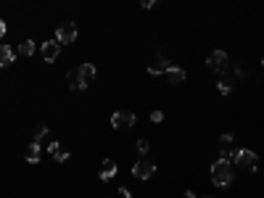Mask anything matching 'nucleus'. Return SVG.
I'll return each instance as SVG.
<instances>
[{"mask_svg":"<svg viewBox=\"0 0 264 198\" xmlns=\"http://www.w3.org/2000/svg\"><path fill=\"white\" fill-rule=\"evenodd\" d=\"M235 172H233V164L227 159H217L212 164V182L217 185V188H227V185L233 182Z\"/></svg>","mask_w":264,"mask_h":198,"instance_id":"nucleus-1","label":"nucleus"},{"mask_svg":"<svg viewBox=\"0 0 264 198\" xmlns=\"http://www.w3.org/2000/svg\"><path fill=\"white\" fill-rule=\"evenodd\" d=\"M235 164H238L240 172H256L259 169V156L248 148H240V151H235Z\"/></svg>","mask_w":264,"mask_h":198,"instance_id":"nucleus-2","label":"nucleus"},{"mask_svg":"<svg viewBox=\"0 0 264 198\" xmlns=\"http://www.w3.org/2000/svg\"><path fill=\"white\" fill-rule=\"evenodd\" d=\"M153 172H156V164H153L151 159H145V156L137 161V164H132V174H135L137 180H148V177H153Z\"/></svg>","mask_w":264,"mask_h":198,"instance_id":"nucleus-3","label":"nucleus"},{"mask_svg":"<svg viewBox=\"0 0 264 198\" xmlns=\"http://www.w3.org/2000/svg\"><path fill=\"white\" fill-rule=\"evenodd\" d=\"M56 40H59L61 45H69L77 40V24H72V21H64V24L56 29Z\"/></svg>","mask_w":264,"mask_h":198,"instance_id":"nucleus-4","label":"nucleus"},{"mask_svg":"<svg viewBox=\"0 0 264 198\" xmlns=\"http://www.w3.org/2000/svg\"><path fill=\"white\" fill-rule=\"evenodd\" d=\"M132 124H135V114L132 111H117L111 116V127H114V130H130Z\"/></svg>","mask_w":264,"mask_h":198,"instance_id":"nucleus-5","label":"nucleus"},{"mask_svg":"<svg viewBox=\"0 0 264 198\" xmlns=\"http://www.w3.org/2000/svg\"><path fill=\"white\" fill-rule=\"evenodd\" d=\"M206 66H209L212 72H225L227 69V53L225 51H214L209 58H206Z\"/></svg>","mask_w":264,"mask_h":198,"instance_id":"nucleus-6","label":"nucleus"},{"mask_svg":"<svg viewBox=\"0 0 264 198\" xmlns=\"http://www.w3.org/2000/svg\"><path fill=\"white\" fill-rule=\"evenodd\" d=\"M59 53H61V42L59 40H48V42L42 45V58L48 64H53L56 58H59Z\"/></svg>","mask_w":264,"mask_h":198,"instance_id":"nucleus-7","label":"nucleus"},{"mask_svg":"<svg viewBox=\"0 0 264 198\" xmlns=\"http://www.w3.org/2000/svg\"><path fill=\"white\" fill-rule=\"evenodd\" d=\"M240 74H243V72H240V69H233V72H230V74H225V77L220 79V92H222V95H227V92H230V90H233V85H235V79H238Z\"/></svg>","mask_w":264,"mask_h":198,"instance_id":"nucleus-8","label":"nucleus"},{"mask_svg":"<svg viewBox=\"0 0 264 198\" xmlns=\"http://www.w3.org/2000/svg\"><path fill=\"white\" fill-rule=\"evenodd\" d=\"M77 74H79V79H82V85L87 87V85L95 79V66H93V64H79V66H77Z\"/></svg>","mask_w":264,"mask_h":198,"instance_id":"nucleus-9","label":"nucleus"},{"mask_svg":"<svg viewBox=\"0 0 264 198\" xmlns=\"http://www.w3.org/2000/svg\"><path fill=\"white\" fill-rule=\"evenodd\" d=\"M167 69H169V61H167V58L162 56V53H159L156 58H153V64L151 66H148V74H167Z\"/></svg>","mask_w":264,"mask_h":198,"instance_id":"nucleus-10","label":"nucleus"},{"mask_svg":"<svg viewBox=\"0 0 264 198\" xmlns=\"http://www.w3.org/2000/svg\"><path fill=\"white\" fill-rule=\"evenodd\" d=\"M114 174H117V164H114L111 159H103V161H100V172H98V177H100V180H111Z\"/></svg>","mask_w":264,"mask_h":198,"instance_id":"nucleus-11","label":"nucleus"},{"mask_svg":"<svg viewBox=\"0 0 264 198\" xmlns=\"http://www.w3.org/2000/svg\"><path fill=\"white\" fill-rule=\"evenodd\" d=\"M167 79H169L172 85H182V82H185V69L169 66V69H167Z\"/></svg>","mask_w":264,"mask_h":198,"instance_id":"nucleus-12","label":"nucleus"},{"mask_svg":"<svg viewBox=\"0 0 264 198\" xmlns=\"http://www.w3.org/2000/svg\"><path fill=\"white\" fill-rule=\"evenodd\" d=\"M14 56H16V53H14V48H8V45H0V69L14 64V61H16Z\"/></svg>","mask_w":264,"mask_h":198,"instance_id":"nucleus-13","label":"nucleus"},{"mask_svg":"<svg viewBox=\"0 0 264 198\" xmlns=\"http://www.w3.org/2000/svg\"><path fill=\"white\" fill-rule=\"evenodd\" d=\"M66 79H69V90H72V92H79V90H85L82 79H79V74H77V69H74V72H69V74H66Z\"/></svg>","mask_w":264,"mask_h":198,"instance_id":"nucleus-14","label":"nucleus"},{"mask_svg":"<svg viewBox=\"0 0 264 198\" xmlns=\"http://www.w3.org/2000/svg\"><path fill=\"white\" fill-rule=\"evenodd\" d=\"M27 161H29V164H37V161H40V143H29V148H27Z\"/></svg>","mask_w":264,"mask_h":198,"instance_id":"nucleus-15","label":"nucleus"},{"mask_svg":"<svg viewBox=\"0 0 264 198\" xmlns=\"http://www.w3.org/2000/svg\"><path fill=\"white\" fill-rule=\"evenodd\" d=\"M220 151L222 154H230L233 151V135H222L220 137Z\"/></svg>","mask_w":264,"mask_h":198,"instance_id":"nucleus-16","label":"nucleus"},{"mask_svg":"<svg viewBox=\"0 0 264 198\" xmlns=\"http://www.w3.org/2000/svg\"><path fill=\"white\" fill-rule=\"evenodd\" d=\"M32 53H34V42H32V40H24V42L19 45V56L27 58V56H32Z\"/></svg>","mask_w":264,"mask_h":198,"instance_id":"nucleus-17","label":"nucleus"},{"mask_svg":"<svg viewBox=\"0 0 264 198\" xmlns=\"http://www.w3.org/2000/svg\"><path fill=\"white\" fill-rule=\"evenodd\" d=\"M45 135H48V127H45V124H37V130H34V143H40V145H42Z\"/></svg>","mask_w":264,"mask_h":198,"instance_id":"nucleus-18","label":"nucleus"},{"mask_svg":"<svg viewBox=\"0 0 264 198\" xmlns=\"http://www.w3.org/2000/svg\"><path fill=\"white\" fill-rule=\"evenodd\" d=\"M151 122H156V124H159V122H164V111H159V109L151 111Z\"/></svg>","mask_w":264,"mask_h":198,"instance_id":"nucleus-19","label":"nucleus"},{"mask_svg":"<svg viewBox=\"0 0 264 198\" xmlns=\"http://www.w3.org/2000/svg\"><path fill=\"white\" fill-rule=\"evenodd\" d=\"M53 156H56V161H66V159H69V154H66V151H61V148H59V151H56V154H53Z\"/></svg>","mask_w":264,"mask_h":198,"instance_id":"nucleus-20","label":"nucleus"},{"mask_svg":"<svg viewBox=\"0 0 264 198\" xmlns=\"http://www.w3.org/2000/svg\"><path fill=\"white\" fill-rule=\"evenodd\" d=\"M137 151L145 156V154H148V143H145V140H137Z\"/></svg>","mask_w":264,"mask_h":198,"instance_id":"nucleus-21","label":"nucleus"},{"mask_svg":"<svg viewBox=\"0 0 264 198\" xmlns=\"http://www.w3.org/2000/svg\"><path fill=\"white\" fill-rule=\"evenodd\" d=\"M156 3H159V0H140V6H143V8H153Z\"/></svg>","mask_w":264,"mask_h":198,"instance_id":"nucleus-22","label":"nucleus"},{"mask_svg":"<svg viewBox=\"0 0 264 198\" xmlns=\"http://www.w3.org/2000/svg\"><path fill=\"white\" fill-rule=\"evenodd\" d=\"M119 198H130V190H127V188H122V190H119Z\"/></svg>","mask_w":264,"mask_h":198,"instance_id":"nucleus-23","label":"nucleus"},{"mask_svg":"<svg viewBox=\"0 0 264 198\" xmlns=\"http://www.w3.org/2000/svg\"><path fill=\"white\" fill-rule=\"evenodd\" d=\"M0 37H6V21H0Z\"/></svg>","mask_w":264,"mask_h":198,"instance_id":"nucleus-24","label":"nucleus"},{"mask_svg":"<svg viewBox=\"0 0 264 198\" xmlns=\"http://www.w3.org/2000/svg\"><path fill=\"white\" fill-rule=\"evenodd\" d=\"M261 69H264V61H261Z\"/></svg>","mask_w":264,"mask_h":198,"instance_id":"nucleus-25","label":"nucleus"}]
</instances>
